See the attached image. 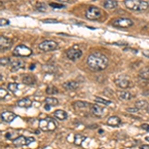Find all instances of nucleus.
<instances>
[{
  "label": "nucleus",
  "mask_w": 149,
  "mask_h": 149,
  "mask_svg": "<svg viewBox=\"0 0 149 149\" xmlns=\"http://www.w3.org/2000/svg\"><path fill=\"white\" fill-rule=\"evenodd\" d=\"M118 97H119V99H122V101H129V99H131L132 97H133V95L130 94L129 92L123 90V92H118Z\"/></svg>",
  "instance_id": "aec40b11"
},
{
  "label": "nucleus",
  "mask_w": 149,
  "mask_h": 149,
  "mask_svg": "<svg viewBox=\"0 0 149 149\" xmlns=\"http://www.w3.org/2000/svg\"><path fill=\"white\" fill-rule=\"evenodd\" d=\"M12 54L15 57H29L32 55V50L25 45H18L13 50Z\"/></svg>",
  "instance_id": "7ed1b4c3"
},
{
  "label": "nucleus",
  "mask_w": 149,
  "mask_h": 149,
  "mask_svg": "<svg viewBox=\"0 0 149 149\" xmlns=\"http://www.w3.org/2000/svg\"><path fill=\"white\" fill-rule=\"evenodd\" d=\"M120 123H121V119L115 115L110 116L108 119V121H106V124L109 125V126H118Z\"/></svg>",
  "instance_id": "4468645a"
},
{
  "label": "nucleus",
  "mask_w": 149,
  "mask_h": 149,
  "mask_svg": "<svg viewBox=\"0 0 149 149\" xmlns=\"http://www.w3.org/2000/svg\"><path fill=\"white\" fill-rule=\"evenodd\" d=\"M20 68H23V62L22 61H13L11 62V71L15 72L17 70H19Z\"/></svg>",
  "instance_id": "5701e85b"
},
{
  "label": "nucleus",
  "mask_w": 149,
  "mask_h": 149,
  "mask_svg": "<svg viewBox=\"0 0 149 149\" xmlns=\"http://www.w3.org/2000/svg\"><path fill=\"white\" fill-rule=\"evenodd\" d=\"M39 128L42 131H53L56 129V124L51 118H44L39 121Z\"/></svg>",
  "instance_id": "20e7f679"
},
{
  "label": "nucleus",
  "mask_w": 149,
  "mask_h": 149,
  "mask_svg": "<svg viewBox=\"0 0 149 149\" xmlns=\"http://www.w3.org/2000/svg\"><path fill=\"white\" fill-rule=\"evenodd\" d=\"M35 68V65L33 64V66H31V67H30V69H31V70H33Z\"/></svg>",
  "instance_id": "79ce46f5"
},
{
  "label": "nucleus",
  "mask_w": 149,
  "mask_h": 149,
  "mask_svg": "<svg viewBox=\"0 0 149 149\" xmlns=\"http://www.w3.org/2000/svg\"><path fill=\"white\" fill-rule=\"evenodd\" d=\"M113 26L118 27V28H129L131 26H133V21L128 18H117L112 22Z\"/></svg>",
  "instance_id": "0eeeda50"
},
{
  "label": "nucleus",
  "mask_w": 149,
  "mask_h": 149,
  "mask_svg": "<svg viewBox=\"0 0 149 149\" xmlns=\"http://www.w3.org/2000/svg\"><path fill=\"white\" fill-rule=\"evenodd\" d=\"M83 56V52L78 47H73L67 51V58L71 61H77Z\"/></svg>",
  "instance_id": "6e6552de"
},
{
  "label": "nucleus",
  "mask_w": 149,
  "mask_h": 149,
  "mask_svg": "<svg viewBox=\"0 0 149 149\" xmlns=\"http://www.w3.org/2000/svg\"><path fill=\"white\" fill-rule=\"evenodd\" d=\"M95 102H97V103L103 104V106H109V104H111L110 101H108V99H102V97H95Z\"/></svg>",
  "instance_id": "bb28decb"
},
{
  "label": "nucleus",
  "mask_w": 149,
  "mask_h": 149,
  "mask_svg": "<svg viewBox=\"0 0 149 149\" xmlns=\"http://www.w3.org/2000/svg\"><path fill=\"white\" fill-rule=\"evenodd\" d=\"M50 108H51L50 106H47V104H46V109H47V110H49V109H50Z\"/></svg>",
  "instance_id": "a19ab883"
},
{
  "label": "nucleus",
  "mask_w": 149,
  "mask_h": 149,
  "mask_svg": "<svg viewBox=\"0 0 149 149\" xmlns=\"http://www.w3.org/2000/svg\"><path fill=\"white\" fill-rule=\"evenodd\" d=\"M140 128H142L143 130H145V131L149 132V124L148 123H143V124H141Z\"/></svg>",
  "instance_id": "f704fd0d"
},
{
  "label": "nucleus",
  "mask_w": 149,
  "mask_h": 149,
  "mask_svg": "<svg viewBox=\"0 0 149 149\" xmlns=\"http://www.w3.org/2000/svg\"><path fill=\"white\" fill-rule=\"evenodd\" d=\"M17 106H20V108H30L32 106V101L28 97H24V99H21L20 101H17Z\"/></svg>",
  "instance_id": "f3484780"
},
{
  "label": "nucleus",
  "mask_w": 149,
  "mask_h": 149,
  "mask_svg": "<svg viewBox=\"0 0 149 149\" xmlns=\"http://www.w3.org/2000/svg\"><path fill=\"white\" fill-rule=\"evenodd\" d=\"M124 4L130 10L139 11V12H143V11L147 10L149 7L148 2L143 1V0H125Z\"/></svg>",
  "instance_id": "f03ea898"
},
{
  "label": "nucleus",
  "mask_w": 149,
  "mask_h": 149,
  "mask_svg": "<svg viewBox=\"0 0 149 149\" xmlns=\"http://www.w3.org/2000/svg\"><path fill=\"white\" fill-rule=\"evenodd\" d=\"M46 92L48 95H57L59 92V90L56 87H48L47 90H46Z\"/></svg>",
  "instance_id": "c756f323"
},
{
  "label": "nucleus",
  "mask_w": 149,
  "mask_h": 149,
  "mask_svg": "<svg viewBox=\"0 0 149 149\" xmlns=\"http://www.w3.org/2000/svg\"><path fill=\"white\" fill-rule=\"evenodd\" d=\"M101 16V12L97 7L95 6H90L86 11V17L90 20H97Z\"/></svg>",
  "instance_id": "423d86ee"
},
{
  "label": "nucleus",
  "mask_w": 149,
  "mask_h": 149,
  "mask_svg": "<svg viewBox=\"0 0 149 149\" xmlns=\"http://www.w3.org/2000/svg\"><path fill=\"white\" fill-rule=\"evenodd\" d=\"M140 149H149V145H147V144H145V145H141Z\"/></svg>",
  "instance_id": "58836bf2"
},
{
  "label": "nucleus",
  "mask_w": 149,
  "mask_h": 149,
  "mask_svg": "<svg viewBox=\"0 0 149 149\" xmlns=\"http://www.w3.org/2000/svg\"><path fill=\"white\" fill-rule=\"evenodd\" d=\"M115 85L120 88H127L130 85L129 81L127 80V79H124V78L116 79V80L115 81Z\"/></svg>",
  "instance_id": "ddd939ff"
},
{
  "label": "nucleus",
  "mask_w": 149,
  "mask_h": 149,
  "mask_svg": "<svg viewBox=\"0 0 149 149\" xmlns=\"http://www.w3.org/2000/svg\"><path fill=\"white\" fill-rule=\"evenodd\" d=\"M16 118V115L14 112L8 110H3L1 112V120L4 122H12Z\"/></svg>",
  "instance_id": "9b49d317"
},
{
  "label": "nucleus",
  "mask_w": 149,
  "mask_h": 149,
  "mask_svg": "<svg viewBox=\"0 0 149 149\" xmlns=\"http://www.w3.org/2000/svg\"><path fill=\"white\" fill-rule=\"evenodd\" d=\"M0 63H1V66H7V65H9L11 63V60L9 59V58H1L0 59Z\"/></svg>",
  "instance_id": "7c9ffc66"
},
{
  "label": "nucleus",
  "mask_w": 149,
  "mask_h": 149,
  "mask_svg": "<svg viewBox=\"0 0 149 149\" xmlns=\"http://www.w3.org/2000/svg\"><path fill=\"white\" fill-rule=\"evenodd\" d=\"M54 115L55 117H57L58 119L60 120H65L68 118V115H67V112L65 110H62V109H58V110H56L54 112Z\"/></svg>",
  "instance_id": "6ab92c4d"
},
{
  "label": "nucleus",
  "mask_w": 149,
  "mask_h": 149,
  "mask_svg": "<svg viewBox=\"0 0 149 149\" xmlns=\"http://www.w3.org/2000/svg\"><path fill=\"white\" fill-rule=\"evenodd\" d=\"M90 110H92V115L97 116V117H102V116H104V115H106V109L99 106V104H94V106H92Z\"/></svg>",
  "instance_id": "9d476101"
},
{
  "label": "nucleus",
  "mask_w": 149,
  "mask_h": 149,
  "mask_svg": "<svg viewBox=\"0 0 149 149\" xmlns=\"http://www.w3.org/2000/svg\"><path fill=\"white\" fill-rule=\"evenodd\" d=\"M45 103L47 104V106H50L51 108H52V106H58V104H59V101H58L57 99H55V97H48L45 99Z\"/></svg>",
  "instance_id": "4be33fe9"
},
{
  "label": "nucleus",
  "mask_w": 149,
  "mask_h": 149,
  "mask_svg": "<svg viewBox=\"0 0 149 149\" xmlns=\"http://www.w3.org/2000/svg\"><path fill=\"white\" fill-rule=\"evenodd\" d=\"M36 10L37 11H41V12H44V11H46V8H47V5H46L45 3H43V2H39V3L36 4Z\"/></svg>",
  "instance_id": "c85d7f7f"
},
{
  "label": "nucleus",
  "mask_w": 149,
  "mask_h": 149,
  "mask_svg": "<svg viewBox=\"0 0 149 149\" xmlns=\"http://www.w3.org/2000/svg\"><path fill=\"white\" fill-rule=\"evenodd\" d=\"M50 6L52 7V8H54V9L65 8V5H64V4H60V3H55V2H53V3H50Z\"/></svg>",
  "instance_id": "2f4dec72"
},
{
  "label": "nucleus",
  "mask_w": 149,
  "mask_h": 149,
  "mask_svg": "<svg viewBox=\"0 0 149 149\" xmlns=\"http://www.w3.org/2000/svg\"><path fill=\"white\" fill-rule=\"evenodd\" d=\"M90 106V103L87 101H78L76 102H74V108H86Z\"/></svg>",
  "instance_id": "393cba45"
},
{
  "label": "nucleus",
  "mask_w": 149,
  "mask_h": 149,
  "mask_svg": "<svg viewBox=\"0 0 149 149\" xmlns=\"http://www.w3.org/2000/svg\"><path fill=\"white\" fill-rule=\"evenodd\" d=\"M108 59L106 55L101 54V53L95 52L90 54L88 57L87 64L88 68L94 70V71H102L106 70L108 67Z\"/></svg>",
  "instance_id": "f257e3e1"
},
{
  "label": "nucleus",
  "mask_w": 149,
  "mask_h": 149,
  "mask_svg": "<svg viewBox=\"0 0 149 149\" xmlns=\"http://www.w3.org/2000/svg\"><path fill=\"white\" fill-rule=\"evenodd\" d=\"M13 45V42L11 39L7 38V37H4V36H1L0 37V48L1 50H9Z\"/></svg>",
  "instance_id": "1a4fd4ad"
},
{
  "label": "nucleus",
  "mask_w": 149,
  "mask_h": 149,
  "mask_svg": "<svg viewBox=\"0 0 149 149\" xmlns=\"http://www.w3.org/2000/svg\"><path fill=\"white\" fill-rule=\"evenodd\" d=\"M138 77L142 80L148 81H149V67H144L143 69H141L139 71Z\"/></svg>",
  "instance_id": "dca6fc26"
},
{
  "label": "nucleus",
  "mask_w": 149,
  "mask_h": 149,
  "mask_svg": "<svg viewBox=\"0 0 149 149\" xmlns=\"http://www.w3.org/2000/svg\"><path fill=\"white\" fill-rule=\"evenodd\" d=\"M0 25H1V26H6V25H9V21L7 19H3V18H1V19H0Z\"/></svg>",
  "instance_id": "72a5a7b5"
},
{
  "label": "nucleus",
  "mask_w": 149,
  "mask_h": 149,
  "mask_svg": "<svg viewBox=\"0 0 149 149\" xmlns=\"http://www.w3.org/2000/svg\"><path fill=\"white\" fill-rule=\"evenodd\" d=\"M116 6H117V1L115 0H106L103 2V7L108 10H112L116 8Z\"/></svg>",
  "instance_id": "a211bd4d"
},
{
  "label": "nucleus",
  "mask_w": 149,
  "mask_h": 149,
  "mask_svg": "<svg viewBox=\"0 0 149 149\" xmlns=\"http://www.w3.org/2000/svg\"><path fill=\"white\" fill-rule=\"evenodd\" d=\"M142 54H143V56L144 57H146V58H148L149 59V50H144V51H142Z\"/></svg>",
  "instance_id": "4c0bfd02"
},
{
  "label": "nucleus",
  "mask_w": 149,
  "mask_h": 149,
  "mask_svg": "<svg viewBox=\"0 0 149 149\" xmlns=\"http://www.w3.org/2000/svg\"><path fill=\"white\" fill-rule=\"evenodd\" d=\"M58 48L57 42L53 40H45L39 44V49L43 52H51Z\"/></svg>",
  "instance_id": "39448f33"
},
{
  "label": "nucleus",
  "mask_w": 149,
  "mask_h": 149,
  "mask_svg": "<svg viewBox=\"0 0 149 149\" xmlns=\"http://www.w3.org/2000/svg\"><path fill=\"white\" fill-rule=\"evenodd\" d=\"M20 88L19 83H11L8 85V90L12 92H17Z\"/></svg>",
  "instance_id": "cd10ccee"
},
{
  "label": "nucleus",
  "mask_w": 149,
  "mask_h": 149,
  "mask_svg": "<svg viewBox=\"0 0 149 149\" xmlns=\"http://www.w3.org/2000/svg\"><path fill=\"white\" fill-rule=\"evenodd\" d=\"M145 140H146V141H149V136H146V137H145Z\"/></svg>",
  "instance_id": "37998d69"
},
{
  "label": "nucleus",
  "mask_w": 149,
  "mask_h": 149,
  "mask_svg": "<svg viewBox=\"0 0 149 149\" xmlns=\"http://www.w3.org/2000/svg\"><path fill=\"white\" fill-rule=\"evenodd\" d=\"M126 110H127V111H130V112H132V113H135V112H137V111L139 110V109H137V108H127Z\"/></svg>",
  "instance_id": "e433bc0d"
},
{
  "label": "nucleus",
  "mask_w": 149,
  "mask_h": 149,
  "mask_svg": "<svg viewBox=\"0 0 149 149\" xmlns=\"http://www.w3.org/2000/svg\"><path fill=\"white\" fill-rule=\"evenodd\" d=\"M22 81L25 85L31 86V85H35V83H36V79L32 76H25L22 78Z\"/></svg>",
  "instance_id": "412c9836"
},
{
  "label": "nucleus",
  "mask_w": 149,
  "mask_h": 149,
  "mask_svg": "<svg viewBox=\"0 0 149 149\" xmlns=\"http://www.w3.org/2000/svg\"><path fill=\"white\" fill-rule=\"evenodd\" d=\"M7 95H8V92H7V90H5L4 88H0V97H1V99H5L7 97Z\"/></svg>",
  "instance_id": "473e14b6"
},
{
  "label": "nucleus",
  "mask_w": 149,
  "mask_h": 149,
  "mask_svg": "<svg viewBox=\"0 0 149 149\" xmlns=\"http://www.w3.org/2000/svg\"><path fill=\"white\" fill-rule=\"evenodd\" d=\"M13 144L15 146H24V145H28V138L26 137L20 135L18 136L17 138H15L13 140Z\"/></svg>",
  "instance_id": "2eb2a0df"
},
{
  "label": "nucleus",
  "mask_w": 149,
  "mask_h": 149,
  "mask_svg": "<svg viewBox=\"0 0 149 149\" xmlns=\"http://www.w3.org/2000/svg\"><path fill=\"white\" fill-rule=\"evenodd\" d=\"M79 83L76 81H68L66 83H63V88L67 90H74L79 88Z\"/></svg>",
  "instance_id": "f8f14e48"
},
{
  "label": "nucleus",
  "mask_w": 149,
  "mask_h": 149,
  "mask_svg": "<svg viewBox=\"0 0 149 149\" xmlns=\"http://www.w3.org/2000/svg\"><path fill=\"white\" fill-rule=\"evenodd\" d=\"M85 140H86L85 135H81V134H76V135H74V144H76L77 146L81 145Z\"/></svg>",
  "instance_id": "b1692460"
},
{
  "label": "nucleus",
  "mask_w": 149,
  "mask_h": 149,
  "mask_svg": "<svg viewBox=\"0 0 149 149\" xmlns=\"http://www.w3.org/2000/svg\"><path fill=\"white\" fill-rule=\"evenodd\" d=\"M115 45H124V46H126L127 44L124 43V42H117V43H115Z\"/></svg>",
  "instance_id": "ea45409f"
},
{
  "label": "nucleus",
  "mask_w": 149,
  "mask_h": 149,
  "mask_svg": "<svg viewBox=\"0 0 149 149\" xmlns=\"http://www.w3.org/2000/svg\"><path fill=\"white\" fill-rule=\"evenodd\" d=\"M149 104L145 101H139L135 103V108L137 109H147Z\"/></svg>",
  "instance_id": "a878e982"
},
{
  "label": "nucleus",
  "mask_w": 149,
  "mask_h": 149,
  "mask_svg": "<svg viewBox=\"0 0 149 149\" xmlns=\"http://www.w3.org/2000/svg\"><path fill=\"white\" fill-rule=\"evenodd\" d=\"M43 22L44 23H58L59 21L56 19H45V20H43Z\"/></svg>",
  "instance_id": "c9c22d12"
}]
</instances>
